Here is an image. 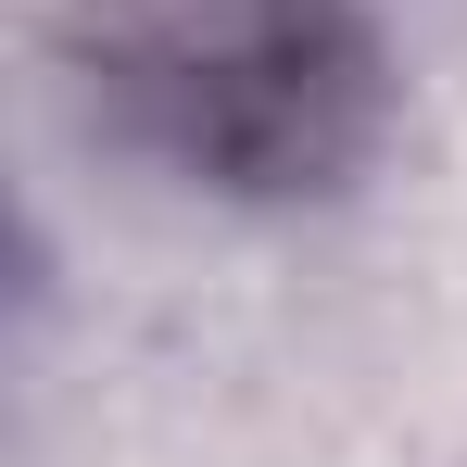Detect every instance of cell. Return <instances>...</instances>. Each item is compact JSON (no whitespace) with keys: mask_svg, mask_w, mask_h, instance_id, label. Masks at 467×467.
<instances>
[{"mask_svg":"<svg viewBox=\"0 0 467 467\" xmlns=\"http://www.w3.org/2000/svg\"><path fill=\"white\" fill-rule=\"evenodd\" d=\"M51 51L114 152L215 202H316L391 127L367 0H64Z\"/></svg>","mask_w":467,"mask_h":467,"instance_id":"6da1fadb","label":"cell"}]
</instances>
